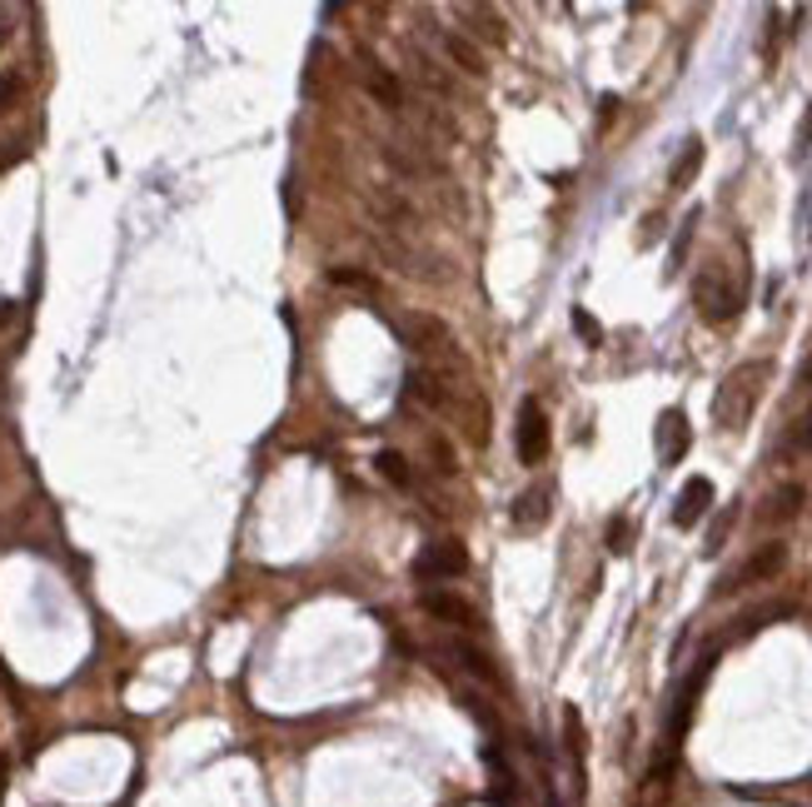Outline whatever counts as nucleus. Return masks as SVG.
Masks as SVG:
<instances>
[{
    "mask_svg": "<svg viewBox=\"0 0 812 807\" xmlns=\"http://www.w3.org/2000/svg\"><path fill=\"white\" fill-rule=\"evenodd\" d=\"M767 379H773V364L767 359H748L738 364L728 379L718 384V394H713V419L723 424V429H748V419H753L758 409V399H763Z\"/></svg>",
    "mask_w": 812,
    "mask_h": 807,
    "instance_id": "f257e3e1",
    "label": "nucleus"
},
{
    "mask_svg": "<svg viewBox=\"0 0 812 807\" xmlns=\"http://www.w3.org/2000/svg\"><path fill=\"white\" fill-rule=\"evenodd\" d=\"M742 299H748V290H742L723 265H708L693 280V305H698V315H703V325H728V319H738Z\"/></svg>",
    "mask_w": 812,
    "mask_h": 807,
    "instance_id": "f03ea898",
    "label": "nucleus"
},
{
    "mask_svg": "<svg viewBox=\"0 0 812 807\" xmlns=\"http://www.w3.org/2000/svg\"><path fill=\"white\" fill-rule=\"evenodd\" d=\"M549 444H554V433H549V414H543L539 399H524V404H518V424H514L518 464L539 468L543 458H549Z\"/></svg>",
    "mask_w": 812,
    "mask_h": 807,
    "instance_id": "7ed1b4c3",
    "label": "nucleus"
},
{
    "mask_svg": "<svg viewBox=\"0 0 812 807\" xmlns=\"http://www.w3.org/2000/svg\"><path fill=\"white\" fill-rule=\"evenodd\" d=\"M359 81H365L369 100H379L389 115H404V110H409V95H404L399 75L389 71V65H379L374 50H359Z\"/></svg>",
    "mask_w": 812,
    "mask_h": 807,
    "instance_id": "20e7f679",
    "label": "nucleus"
},
{
    "mask_svg": "<svg viewBox=\"0 0 812 807\" xmlns=\"http://www.w3.org/2000/svg\"><path fill=\"white\" fill-rule=\"evenodd\" d=\"M783 563H788V543H763L758 553H748V559H742V568H733V574L723 578L718 594H738V588L767 584V578L783 574Z\"/></svg>",
    "mask_w": 812,
    "mask_h": 807,
    "instance_id": "39448f33",
    "label": "nucleus"
},
{
    "mask_svg": "<svg viewBox=\"0 0 812 807\" xmlns=\"http://www.w3.org/2000/svg\"><path fill=\"white\" fill-rule=\"evenodd\" d=\"M419 578H429V584H448V578H464L469 574V549H464L459 538H439V543H429L425 553H419Z\"/></svg>",
    "mask_w": 812,
    "mask_h": 807,
    "instance_id": "423d86ee",
    "label": "nucleus"
},
{
    "mask_svg": "<svg viewBox=\"0 0 812 807\" xmlns=\"http://www.w3.org/2000/svg\"><path fill=\"white\" fill-rule=\"evenodd\" d=\"M419 21L434 25V11H425ZM434 36H439V46H444L448 65H454L459 75H469V81H483V75H489V65H483V50L473 46L469 36H459V30H444V25H434Z\"/></svg>",
    "mask_w": 812,
    "mask_h": 807,
    "instance_id": "0eeeda50",
    "label": "nucleus"
},
{
    "mask_svg": "<svg viewBox=\"0 0 812 807\" xmlns=\"http://www.w3.org/2000/svg\"><path fill=\"white\" fill-rule=\"evenodd\" d=\"M404 60H409V75H414V85L419 90H429V95H439V100H454V81H448V71L439 65L429 50H419V46H404Z\"/></svg>",
    "mask_w": 812,
    "mask_h": 807,
    "instance_id": "6e6552de",
    "label": "nucleus"
},
{
    "mask_svg": "<svg viewBox=\"0 0 812 807\" xmlns=\"http://www.w3.org/2000/svg\"><path fill=\"white\" fill-rule=\"evenodd\" d=\"M459 21L469 30V40H483V46H508V21L494 11V5H459Z\"/></svg>",
    "mask_w": 812,
    "mask_h": 807,
    "instance_id": "1a4fd4ad",
    "label": "nucleus"
},
{
    "mask_svg": "<svg viewBox=\"0 0 812 807\" xmlns=\"http://www.w3.org/2000/svg\"><path fill=\"white\" fill-rule=\"evenodd\" d=\"M713 509V479H703V474H693V479L684 484V493H678V503H673V524L678 528H693L698 518Z\"/></svg>",
    "mask_w": 812,
    "mask_h": 807,
    "instance_id": "9d476101",
    "label": "nucleus"
},
{
    "mask_svg": "<svg viewBox=\"0 0 812 807\" xmlns=\"http://www.w3.org/2000/svg\"><path fill=\"white\" fill-rule=\"evenodd\" d=\"M693 444V429H688V414L684 409H668L659 414V458L663 464H678Z\"/></svg>",
    "mask_w": 812,
    "mask_h": 807,
    "instance_id": "9b49d317",
    "label": "nucleus"
},
{
    "mask_svg": "<svg viewBox=\"0 0 812 807\" xmlns=\"http://www.w3.org/2000/svg\"><path fill=\"white\" fill-rule=\"evenodd\" d=\"M549 514H554V489H549V484H533L529 493H518V503H514V524L524 528V534L543 528V524H549Z\"/></svg>",
    "mask_w": 812,
    "mask_h": 807,
    "instance_id": "f8f14e48",
    "label": "nucleus"
},
{
    "mask_svg": "<svg viewBox=\"0 0 812 807\" xmlns=\"http://www.w3.org/2000/svg\"><path fill=\"white\" fill-rule=\"evenodd\" d=\"M419 603H425V613H434V619H444V623H454V628H479V613L469 609V603H464V598H454V594H444V588H429L425 598H419Z\"/></svg>",
    "mask_w": 812,
    "mask_h": 807,
    "instance_id": "ddd939ff",
    "label": "nucleus"
},
{
    "mask_svg": "<svg viewBox=\"0 0 812 807\" xmlns=\"http://www.w3.org/2000/svg\"><path fill=\"white\" fill-rule=\"evenodd\" d=\"M802 484H783V489H773L767 493V509H758V518H763L767 528H777V524H792V518L802 514Z\"/></svg>",
    "mask_w": 812,
    "mask_h": 807,
    "instance_id": "4468645a",
    "label": "nucleus"
},
{
    "mask_svg": "<svg viewBox=\"0 0 812 807\" xmlns=\"http://www.w3.org/2000/svg\"><path fill=\"white\" fill-rule=\"evenodd\" d=\"M448 653L459 658V663L469 668V673H473V678H479V683H489V688H504V678H499L494 658L483 653V648H473V644H448Z\"/></svg>",
    "mask_w": 812,
    "mask_h": 807,
    "instance_id": "2eb2a0df",
    "label": "nucleus"
},
{
    "mask_svg": "<svg viewBox=\"0 0 812 807\" xmlns=\"http://www.w3.org/2000/svg\"><path fill=\"white\" fill-rule=\"evenodd\" d=\"M698 170H703V140H688V145H684V155L673 160L668 185H673V189H688V185H693Z\"/></svg>",
    "mask_w": 812,
    "mask_h": 807,
    "instance_id": "dca6fc26",
    "label": "nucleus"
},
{
    "mask_svg": "<svg viewBox=\"0 0 812 807\" xmlns=\"http://www.w3.org/2000/svg\"><path fill=\"white\" fill-rule=\"evenodd\" d=\"M564 737H568V758H574L578 778H583V753H589V737H583V723H578V708H564Z\"/></svg>",
    "mask_w": 812,
    "mask_h": 807,
    "instance_id": "f3484780",
    "label": "nucleus"
},
{
    "mask_svg": "<svg viewBox=\"0 0 812 807\" xmlns=\"http://www.w3.org/2000/svg\"><path fill=\"white\" fill-rule=\"evenodd\" d=\"M374 464H379V474H384L394 489H409V484H414V474H409V464H404V454H394V449H384Z\"/></svg>",
    "mask_w": 812,
    "mask_h": 807,
    "instance_id": "a211bd4d",
    "label": "nucleus"
},
{
    "mask_svg": "<svg viewBox=\"0 0 812 807\" xmlns=\"http://www.w3.org/2000/svg\"><path fill=\"white\" fill-rule=\"evenodd\" d=\"M792 613V603H767V609H753L748 619H738V633H758V628H767L773 619H788Z\"/></svg>",
    "mask_w": 812,
    "mask_h": 807,
    "instance_id": "6ab92c4d",
    "label": "nucleus"
},
{
    "mask_svg": "<svg viewBox=\"0 0 812 807\" xmlns=\"http://www.w3.org/2000/svg\"><path fill=\"white\" fill-rule=\"evenodd\" d=\"M330 284H349V290L374 294V280H369V274H359V269H330Z\"/></svg>",
    "mask_w": 812,
    "mask_h": 807,
    "instance_id": "aec40b11",
    "label": "nucleus"
},
{
    "mask_svg": "<svg viewBox=\"0 0 812 807\" xmlns=\"http://www.w3.org/2000/svg\"><path fill=\"white\" fill-rule=\"evenodd\" d=\"M574 329H578V334H583L589 344H599V340H603V325L589 315V309H574Z\"/></svg>",
    "mask_w": 812,
    "mask_h": 807,
    "instance_id": "412c9836",
    "label": "nucleus"
},
{
    "mask_svg": "<svg viewBox=\"0 0 812 807\" xmlns=\"http://www.w3.org/2000/svg\"><path fill=\"white\" fill-rule=\"evenodd\" d=\"M429 449H434V468H439V474H454V468H459V458H454V449H448L444 439H439V433H434V439H429Z\"/></svg>",
    "mask_w": 812,
    "mask_h": 807,
    "instance_id": "4be33fe9",
    "label": "nucleus"
},
{
    "mask_svg": "<svg viewBox=\"0 0 812 807\" xmlns=\"http://www.w3.org/2000/svg\"><path fill=\"white\" fill-rule=\"evenodd\" d=\"M808 150H812V106H808V115H802V130H798V145H792V155L802 160Z\"/></svg>",
    "mask_w": 812,
    "mask_h": 807,
    "instance_id": "5701e85b",
    "label": "nucleus"
},
{
    "mask_svg": "<svg viewBox=\"0 0 812 807\" xmlns=\"http://www.w3.org/2000/svg\"><path fill=\"white\" fill-rule=\"evenodd\" d=\"M624 538H628V524H624V518H613V528H608V549H613V553H624V549H628Z\"/></svg>",
    "mask_w": 812,
    "mask_h": 807,
    "instance_id": "b1692460",
    "label": "nucleus"
},
{
    "mask_svg": "<svg viewBox=\"0 0 812 807\" xmlns=\"http://www.w3.org/2000/svg\"><path fill=\"white\" fill-rule=\"evenodd\" d=\"M15 95H21V81H15V75H5V81H0V110H11Z\"/></svg>",
    "mask_w": 812,
    "mask_h": 807,
    "instance_id": "393cba45",
    "label": "nucleus"
},
{
    "mask_svg": "<svg viewBox=\"0 0 812 807\" xmlns=\"http://www.w3.org/2000/svg\"><path fill=\"white\" fill-rule=\"evenodd\" d=\"M802 384H812V354H808V364H802Z\"/></svg>",
    "mask_w": 812,
    "mask_h": 807,
    "instance_id": "a878e982",
    "label": "nucleus"
},
{
    "mask_svg": "<svg viewBox=\"0 0 812 807\" xmlns=\"http://www.w3.org/2000/svg\"><path fill=\"white\" fill-rule=\"evenodd\" d=\"M0 793H5V758H0Z\"/></svg>",
    "mask_w": 812,
    "mask_h": 807,
    "instance_id": "bb28decb",
    "label": "nucleus"
}]
</instances>
